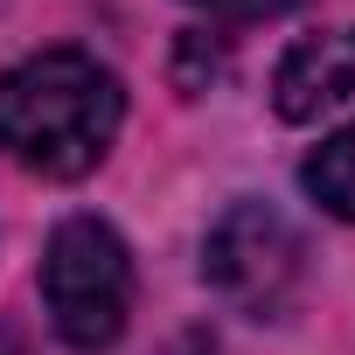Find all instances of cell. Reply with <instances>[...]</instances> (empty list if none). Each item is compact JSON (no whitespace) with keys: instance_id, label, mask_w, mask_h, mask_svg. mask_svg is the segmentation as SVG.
I'll list each match as a JSON object with an SVG mask.
<instances>
[{"instance_id":"obj_1","label":"cell","mask_w":355,"mask_h":355,"mask_svg":"<svg viewBox=\"0 0 355 355\" xmlns=\"http://www.w3.org/2000/svg\"><path fill=\"white\" fill-rule=\"evenodd\" d=\"M125 119L119 77L84 49H42L0 77V153L42 182L91 174Z\"/></svg>"},{"instance_id":"obj_2","label":"cell","mask_w":355,"mask_h":355,"mask_svg":"<svg viewBox=\"0 0 355 355\" xmlns=\"http://www.w3.org/2000/svg\"><path fill=\"white\" fill-rule=\"evenodd\" d=\"M42 306H49V327L77 355H98V348H112L125 334V313H132V251H125V237L105 216H63L49 230Z\"/></svg>"},{"instance_id":"obj_3","label":"cell","mask_w":355,"mask_h":355,"mask_svg":"<svg viewBox=\"0 0 355 355\" xmlns=\"http://www.w3.org/2000/svg\"><path fill=\"white\" fill-rule=\"evenodd\" d=\"M202 279L237 313L272 320V313H286V300L306 279V244H300V230H293L286 209L244 196V202H230L209 223V237H202Z\"/></svg>"},{"instance_id":"obj_4","label":"cell","mask_w":355,"mask_h":355,"mask_svg":"<svg viewBox=\"0 0 355 355\" xmlns=\"http://www.w3.org/2000/svg\"><path fill=\"white\" fill-rule=\"evenodd\" d=\"M348 91H355V28L300 35L272 70V105H279L286 125H306V119L334 112Z\"/></svg>"},{"instance_id":"obj_5","label":"cell","mask_w":355,"mask_h":355,"mask_svg":"<svg viewBox=\"0 0 355 355\" xmlns=\"http://www.w3.org/2000/svg\"><path fill=\"white\" fill-rule=\"evenodd\" d=\"M300 182L320 209H334L341 223H355V125H341L334 139H320L300 167Z\"/></svg>"},{"instance_id":"obj_6","label":"cell","mask_w":355,"mask_h":355,"mask_svg":"<svg viewBox=\"0 0 355 355\" xmlns=\"http://www.w3.org/2000/svg\"><path fill=\"white\" fill-rule=\"evenodd\" d=\"M196 8H209V15H244V21H251V15H286L293 0H196Z\"/></svg>"},{"instance_id":"obj_7","label":"cell","mask_w":355,"mask_h":355,"mask_svg":"<svg viewBox=\"0 0 355 355\" xmlns=\"http://www.w3.org/2000/svg\"><path fill=\"white\" fill-rule=\"evenodd\" d=\"M0 355H28V341H21L15 327H0Z\"/></svg>"}]
</instances>
